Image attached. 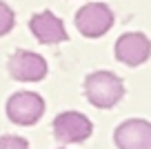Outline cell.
Wrapping results in <instances>:
<instances>
[{
    "label": "cell",
    "instance_id": "9c48e42d",
    "mask_svg": "<svg viewBox=\"0 0 151 149\" xmlns=\"http://www.w3.org/2000/svg\"><path fill=\"white\" fill-rule=\"evenodd\" d=\"M16 25V14L7 2L0 0V36H7V33L14 29Z\"/></svg>",
    "mask_w": 151,
    "mask_h": 149
},
{
    "label": "cell",
    "instance_id": "7a4b0ae2",
    "mask_svg": "<svg viewBox=\"0 0 151 149\" xmlns=\"http://www.w3.org/2000/svg\"><path fill=\"white\" fill-rule=\"evenodd\" d=\"M76 27L87 38H100L113 27V11L104 2H89L76 11Z\"/></svg>",
    "mask_w": 151,
    "mask_h": 149
},
{
    "label": "cell",
    "instance_id": "6da1fadb",
    "mask_svg": "<svg viewBox=\"0 0 151 149\" xmlns=\"http://www.w3.org/2000/svg\"><path fill=\"white\" fill-rule=\"evenodd\" d=\"M85 93L93 107L98 109H111L122 100L124 85L111 71H93L85 80Z\"/></svg>",
    "mask_w": 151,
    "mask_h": 149
},
{
    "label": "cell",
    "instance_id": "52a82bcc",
    "mask_svg": "<svg viewBox=\"0 0 151 149\" xmlns=\"http://www.w3.org/2000/svg\"><path fill=\"white\" fill-rule=\"evenodd\" d=\"M113 140L118 149H151V122L131 118L116 129Z\"/></svg>",
    "mask_w": 151,
    "mask_h": 149
},
{
    "label": "cell",
    "instance_id": "277c9868",
    "mask_svg": "<svg viewBox=\"0 0 151 149\" xmlns=\"http://www.w3.org/2000/svg\"><path fill=\"white\" fill-rule=\"evenodd\" d=\"M93 131L91 120L80 111H62L53 120V136L58 142L73 145V142H85Z\"/></svg>",
    "mask_w": 151,
    "mask_h": 149
},
{
    "label": "cell",
    "instance_id": "ba28073f",
    "mask_svg": "<svg viewBox=\"0 0 151 149\" xmlns=\"http://www.w3.org/2000/svg\"><path fill=\"white\" fill-rule=\"evenodd\" d=\"M29 29H31V33L42 42V45H56V42L67 40L65 22H62L56 14H51L49 9L33 14L31 20H29Z\"/></svg>",
    "mask_w": 151,
    "mask_h": 149
},
{
    "label": "cell",
    "instance_id": "3957f363",
    "mask_svg": "<svg viewBox=\"0 0 151 149\" xmlns=\"http://www.w3.org/2000/svg\"><path fill=\"white\" fill-rule=\"evenodd\" d=\"M45 114V98L33 91H16L7 100V116L16 125H36Z\"/></svg>",
    "mask_w": 151,
    "mask_h": 149
},
{
    "label": "cell",
    "instance_id": "5b68a950",
    "mask_svg": "<svg viewBox=\"0 0 151 149\" xmlns=\"http://www.w3.org/2000/svg\"><path fill=\"white\" fill-rule=\"evenodd\" d=\"M9 74L20 82H38L47 76V62L36 51L18 49L9 58Z\"/></svg>",
    "mask_w": 151,
    "mask_h": 149
},
{
    "label": "cell",
    "instance_id": "30bf717a",
    "mask_svg": "<svg viewBox=\"0 0 151 149\" xmlns=\"http://www.w3.org/2000/svg\"><path fill=\"white\" fill-rule=\"evenodd\" d=\"M0 149H29V142L20 136H0Z\"/></svg>",
    "mask_w": 151,
    "mask_h": 149
},
{
    "label": "cell",
    "instance_id": "8992f818",
    "mask_svg": "<svg viewBox=\"0 0 151 149\" xmlns=\"http://www.w3.org/2000/svg\"><path fill=\"white\" fill-rule=\"evenodd\" d=\"M113 54L120 62L129 67H138L142 62L149 60L151 56V42L145 33L140 31H129L122 33V36L116 40V47H113Z\"/></svg>",
    "mask_w": 151,
    "mask_h": 149
}]
</instances>
